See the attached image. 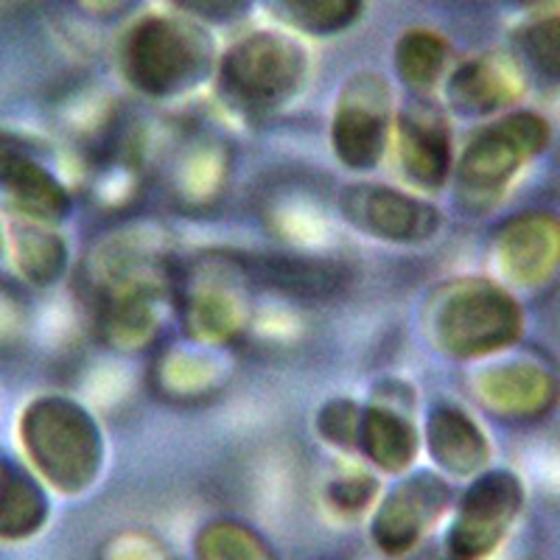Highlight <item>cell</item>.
Here are the masks:
<instances>
[{"label":"cell","mask_w":560,"mask_h":560,"mask_svg":"<svg viewBox=\"0 0 560 560\" xmlns=\"http://www.w3.org/2000/svg\"><path fill=\"white\" fill-rule=\"evenodd\" d=\"M121 65L132 88L163 98L202 82L213 65V48L202 28L188 20L152 14L129 28Z\"/></svg>","instance_id":"cell-1"},{"label":"cell","mask_w":560,"mask_h":560,"mask_svg":"<svg viewBox=\"0 0 560 560\" xmlns=\"http://www.w3.org/2000/svg\"><path fill=\"white\" fill-rule=\"evenodd\" d=\"M306 77V54L287 34L255 32L238 39L219 65V88L247 113L278 107Z\"/></svg>","instance_id":"cell-2"},{"label":"cell","mask_w":560,"mask_h":560,"mask_svg":"<svg viewBox=\"0 0 560 560\" xmlns=\"http://www.w3.org/2000/svg\"><path fill=\"white\" fill-rule=\"evenodd\" d=\"M438 345L454 357H482L510 345L522 331V314L510 294L493 283H459L434 314Z\"/></svg>","instance_id":"cell-3"},{"label":"cell","mask_w":560,"mask_h":560,"mask_svg":"<svg viewBox=\"0 0 560 560\" xmlns=\"http://www.w3.org/2000/svg\"><path fill=\"white\" fill-rule=\"evenodd\" d=\"M28 446L57 488L77 493L102 468V440L93 420L68 401H45L32 412Z\"/></svg>","instance_id":"cell-4"},{"label":"cell","mask_w":560,"mask_h":560,"mask_svg":"<svg viewBox=\"0 0 560 560\" xmlns=\"http://www.w3.org/2000/svg\"><path fill=\"white\" fill-rule=\"evenodd\" d=\"M547 147V124L533 113H516L482 129L459 160V188L474 197L499 194L529 158Z\"/></svg>","instance_id":"cell-5"},{"label":"cell","mask_w":560,"mask_h":560,"mask_svg":"<svg viewBox=\"0 0 560 560\" xmlns=\"http://www.w3.org/2000/svg\"><path fill=\"white\" fill-rule=\"evenodd\" d=\"M522 485L513 474L493 471L479 477L459 499L457 518L446 535L454 560H482L504 541L522 510Z\"/></svg>","instance_id":"cell-6"},{"label":"cell","mask_w":560,"mask_h":560,"mask_svg":"<svg viewBox=\"0 0 560 560\" xmlns=\"http://www.w3.org/2000/svg\"><path fill=\"white\" fill-rule=\"evenodd\" d=\"M389 90L382 77L350 79L334 115V149L350 168H373L387 143Z\"/></svg>","instance_id":"cell-7"},{"label":"cell","mask_w":560,"mask_h":560,"mask_svg":"<svg viewBox=\"0 0 560 560\" xmlns=\"http://www.w3.org/2000/svg\"><path fill=\"white\" fill-rule=\"evenodd\" d=\"M448 504V488L432 474L407 479L384 499L373 518V538L387 555H404L420 541Z\"/></svg>","instance_id":"cell-8"},{"label":"cell","mask_w":560,"mask_h":560,"mask_svg":"<svg viewBox=\"0 0 560 560\" xmlns=\"http://www.w3.org/2000/svg\"><path fill=\"white\" fill-rule=\"evenodd\" d=\"M345 217L370 236L389 242H423L440 224L432 205L389 188H353L345 197Z\"/></svg>","instance_id":"cell-9"},{"label":"cell","mask_w":560,"mask_h":560,"mask_svg":"<svg viewBox=\"0 0 560 560\" xmlns=\"http://www.w3.org/2000/svg\"><path fill=\"white\" fill-rule=\"evenodd\" d=\"M497 258L513 283H544L560 267V222L549 213L513 219L499 233Z\"/></svg>","instance_id":"cell-10"},{"label":"cell","mask_w":560,"mask_h":560,"mask_svg":"<svg viewBox=\"0 0 560 560\" xmlns=\"http://www.w3.org/2000/svg\"><path fill=\"white\" fill-rule=\"evenodd\" d=\"M479 398L490 412L502 418H535L555 404L558 382L538 364L516 362L488 370L479 378Z\"/></svg>","instance_id":"cell-11"},{"label":"cell","mask_w":560,"mask_h":560,"mask_svg":"<svg viewBox=\"0 0 560 560\" xmlns=\"http://www.w3.org/2000/svg\"><path fill=\"white\" fill-rule=\"evenodd\" d=\"M398 149L409 179L427 188H438L448 174L452 147L448 129L438 113L427 104H412L398 121Z\"/></svg>","instance_id":"cell-12"},{"label":"cell","mask_w":560,"mask_h":560,"mask_svg":"<svg viewBox=\"0 0 560 560\" xmlns=\"http://www.w3.org/2000/svg\"><path fill=\"white\" fill-rule=\"evenodd\" d=\"M247 283L275 289L292 298H328L339 292L348 280L339 264L306 261V258H283V255H258V258H236Z\"/></svg>","instance_id":"cell-13"},{"label":"cell","mask_w":560,"mask_h":560,"mask_svg":"<svg viewBox=\"0 0 560 560\" xmlns=\"http://www.w3.org/2000/svg\"><path fill=\"white\" fill-rule=\"evenodd\" d=\"M446 93L459 113L485 115L504 107L522 93V77L502 59L479 57L454 70Z\"/></svg>","instance_id":"cell-14"},{"label":"cell","mask_w":560,"mask_h":560,"mask_svg":"<svg viewBox=\"0 0 560 560\" xmlns=\"http://www.w3.org/2000/svg\"><path fill=\"white\" fill-rule=\"evenodd\" d=\"M429 446H432L434 459L457 477H468L482 468L488 457V443L477 423L452 407L434 409L429 420Z\"/></svg>","instance_id":"cell-15"},{"label":"cell","mask_w":560,"mask_h":560,"mask_svg":"<svg viewBox=\"0 0 560 560\" xmlns=\"http://www.w3.org/2000/svg\"><path fill=\"white\" fill-rule=\"evenodd\" d=\"M222 275L217 280L208 278L210 283H205V287L199 280H194L191 292L185 298V319L191 325V331L199 339H210V342L228 339L230 334L242 328V298H238L236 289L224 283Z\"/></svg>","instance_id":"cell-16"},{"label":"cell","mask_w":560,"mask_h":560,"mask_svg":"<svg viewBox=\"0 0 560 560\" xmlns=\"http://www.w3.org/2000/svg\"><path fill=\"white\" fill-rule=\"evenodd\" d=\"M359 446L370 459L387 471H401L412 463L418 438L407 420L384 409H368L359 420Z\"/></svg>","instance_id":"cell-17"},{"label":"cell","mask_w":560,"mask_h":560,"mask_svg":"<svg viewBox=\"0 0 560 560\" xmlns=\"http://www.w3.org/2000/svg\"><path fill=\"white\" fill-rule=\"evenodd\" d=\"M264 3L287 26L314 37L345 32L362 12V0H264Z\"/></svg>","instance_id":"cell-18"},{"label":"cell","mask_w":560,"mask_h":560,"mask_svg":"<svg viewBox=\"0 0 560 560\" xmlns=\"http://www.w3.org/2000/svg\"><path fill=\"white\" fill-rule=\"evenodd\" d=\"M448 48L434 32H407L395 45V70L415 90H427L438 82L446 65Z\"/></svg>","instance_id":"cell-19"},{"label":"cell","mask_w":560,"mask_h":560,"mask_svg":"<svg viewBox=\"0 0 560 560\" xmlns=\"http://www.w3.org/2000/svg\"><path fill=\"white\" fill-rule=\"evenodd\" d=\"M518 51L535 77L560 82V12L538 18L518 34Z\"/></svg>","instance_id":"cell-20"},{"label":"cell","mask_w":560,"mask_h":560,"mask_svg":"<svg viewBox=\"0 0 560 560\" xmlns=\"http://www.w3.org/2000/svg\"><path fill=\"white\" fill-rule=\"evenodd\" d=\"M202 560H269L264 544L242 524H210L199 538Z\"/></svg>","instance_id":"cell-21"},{"label":"cell","mask_w":560,"mask_h":560,"mask_svg":"<svg viewBox=\"0 0 560 560\" xmlns=\"http://www.w3.org/2000/svg\"><path fill=\"white\" fill-rule=\"evenodd\" d=\"M359 409L348 401H334L323 409L319 418V429H323L325 440L331 443H342V446H353L359 438Z\"/></svg>","instance_id":"cell-22"},{"label":"cell","mask_w":560,"mask_h":560,"mask_svg":"<svg viewBox=\"0 0 560 560\" xmlns=\"http://www.w3.org/2000/svg\"><path fill=\"white\" fill-rule=\"evenodd\" d=\"M376 497V479L364 477V474H353V477H342L328 488V499L337 504L339 510H364Z\"/></svg>","instance_id":"cell-23"},{"label":"cell","mask_w":560,"mask_h":560,"mask_svg":"<svg viewBox=\"0 0 560 560\" xmlns=\"http://www.w3.org/2000/svg\"><path fill=\"white\" fill-rule=\"evenodd\" d=\"M174 7L202 20H233L247 12L249 0H172Z\"/></svg>","instance_id":"cell-24"},{"label":"cell","mask_w":560,"mask_h":560,"mask_svg":"<svg viewBox=\"0 0 560 560\" xmlns=\"http://www.w3.org/2000/svg\"><path fill=\"white\" fill-rule=\"evenodd\" d=\"M124 549H127V552L115 555V560H172L166 558V555H160L158 549H149V547H132V544H129V547Z\"/></svg>","instance_id":"cell-25"},{"label":"cell","mask_w":560,"mask_h":560,"mask_svg":"<svg viewBox=\"0 0 560 560\" xmlns=\"http://www.w3.org/2000/svg\"><path fill=\"white\" fill-rule=\"evenodd\" d=\"M79 3L96 14H115L118 9L124 7V3H127V0H79Z\"/></svg>","instance_id":"cell-26"},{"label":"cell","mask_w":560,"mask_h":560,"mask_svg":"<svg viewBox=\"0 0 560 560\" xmlns=\"http://www.w3.org/2000/svg\"><path fill=\"white\" fill-rule=\"evenodd\" d=\"M518 3H541V0H518Z\"/></svg>","instance_id":"cell-27"}]
</instances>
